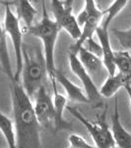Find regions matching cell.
<instances>
[{
	"label": "cell",
	"mask_w": 131,
	"mask_h": 148,
	"mask_svg": "<svg viewBox=\"0 0 131 148\" xmlns=\"http://www.w3.org/2000/svg\"><path fill=\"white\" fill-rule=\"evenodd\" d=\"M0 132L6 140L8 148H17L14 121L1 112H0Z\"/></svg>",
	"instance_id": "17"
},
{
	"label": "cell",
	"mask_w": 131,
	"mask_h": 148,
	"mask_svg": "<svg viewBox=\"0 0 131 148\" xmlns=\"http://www.w3.org/2000/svg\"><path fill=\"white\" fill-rule=\"evenodd\" d=\"M131 84V74H126L117 71L114 75H108L100 88V94L104 98H111L119 91L120 88Z\"/></svg>",
	"instance_id": "13"
},
{
	"label": "cell",
	"mask_w": 131,
	"mask_h": 148,
	"mask_svg": "<svg viewBox=\"0 0 131 148\" xmlns=\"http://www.w3.org/2000/svg\"><path fill=\"white\" fill-rule=\"evenodd\" d=\"M124 89L126 93H127L128 97H129V101H130V104H131V84H127L124 86Z\"/></svg>",
	"instance_id": "24"
},
{
	"label": "cell",
	"mask_w": 131,
	"mask_h": 148,
	"mask_svg": "<svg viewBox=\"0 0 131 148\" xmlns=\"http://www.w3.org/2000/svg\"><path fill=\"white\" fill-rule=\"evenodd\" d=\"M11 7L13 6L17 13L19 21H22L28 29L34 25V21L38 14V10L32 4L30 0H12L7 1Z\"/></svg>",
	"instance_id": "14"
},
{
	"label": "cell",
	"mask_w": 131,
	"mask_h": 148,
	"mask_svg": "<svg viewBox=\"0 0 131 148\" xmlns=\"http://www.w3.org/2000/svg\"><path fill=\"white\" fill-rule=\"evenodd\" d=\"M66 109L68 110L69 113L72 114L75 119H77L85 126V128L89 132V134L91 135L93 140H94L95 145L98 148H113L115 146L113 134H111V130L106 121L108 107L106 106V109L103 112V114L98 116V120L96 121L88 120L86 116H83L75 108L67 106Z\"/></svg>",
	"instance_id": "4"
},
{
	"label": "cell",
	"mask_w": 131,
	"mask_h": 148,
	"mask_svg": "<svg viewBox=\"0 0 131 148\" xmlns=\"http://www.w3.org/2000/svg\"><path fill=\"white\" fill-rule=\"evenodd\" d=\"M51 12L56 24L60 30H64L73 40H78L82 35V29L77 19L72 13V9L67 8L63 0H50Z\"/></svg>",
	"instance_id": "7"
},
{
	"label": "cell",
	"mask_w": 131,
	"mask_h": 148,
	"mask_svg": "<svg viewBox=\"0 0 131 148\" xmlns=\"http://www.w3.org/2000/svg\"><path fill=\"white\" fill-rule=\"evenodd\" d=\"M34 109L40 125L46 130L55 131L56 119L53 100L46 89V85L42 86L35 94Z\"/></svg>",
	"instance_id": "6"
},
{
	"label": "cell",
	"mask_w": 131,
	"mask_h": 148,
	"mask_svg": "<svg viewBox=\"0 0 131 148\" xmlns=\"http://www.w3.org/2000/svg\"><path fill=\"white\" fill-rule=\"evenodd\" d=\"M2 3L5 5V14H4L3 27L6 35L10 38L12 45H13L14 53H15L16 60V71L14 73V78L20 81L21 71L23 65V56H22V47H23V32L21 27L20 21L14 12L12 11L11 6L8 2L4 1Z\"/></svg>",
	"instance_id": "5"
},
{
	"label": "cell",
	"mask_w": 131,
	"mask_h": 148,
	"mask_svg": "<svg viewBox=\"0 0 131 148\" xmlns=\"http://www.w3.org/2000/svg\"><path fill=\"white\" fill-rule=\"evenodd\" d=\"M68 148H75V147H73V146H71V145H70V146H69Z\"/></svg>",
	"instance_id": "25"
},
{
	"label": "cell",
	"mask_w": 131,
	"mask_h": 148,
	"mask_svg": "<svg viewBox=\"0 0 131 148\" xmlns=\"http://www.w3.org/2000/svg\"><path fill=\"white\" fill-rule=\"evenodd\" d=\"M113 148H116V147H115V146H114V147H113Z\"/></svg>",
	"instance_id": "26"
},
{
	"label": "cell",
	"mask_w": 131,
	"mask_h": 148,
	"mask_svg": "<svg viewBox=\"0 0 131 148\" xmlns=\"http://www.w3.org/2000/svg\"><path fill=\"white\" fill-rule=\"evenodd\" d=\"M0 66L9 80L14 79V72L12 69L8 47H7L6 33L3 24L1 23V19H0Z\"/></svg>",
	"instance_id": "16"
},
{
	"label": "cell",
	"mask_w": 131,
	"mask_h": 148,
	"mask_svg": "<svg viewBox=\"0 0 131 148\" xmlns=\"http://www.w3.org/2000/svg\"><path fill=\"white\" fill-rule=\"evenodd\" d=\"M7 148H8V147H7Z\"/></svg>",
	"instance_id": "27"
},
{
	"label": "cell",
	"mask_w": 131,
	"mask_h": 148,
	"mask_svg": "<svg viewBox=\"0 0 131 148\" xmlns=\"http://www.w3.org/2000/svg\"><path fill=\"white\" fill-rule=\"evenodd\" d=\"M40 3H42V16L48 15V13H47V8H46V0H40Z\"/></svg>",
	"instance_id": "22"
},
{
	"label": "cell",
	"mask_w": 131,
	"mask_h": 148,
	"mask_svg": "<svg viewBox=\"0 0 131 148\" xmlns=\"http://www.w3.org/2000/svg\"><path fill=\"white\" fill-rule=\"evenodd\" d=\"M97 37L99 39V44L102 49V59L106 72L108 75H114L116 71L115 62H114V51L113 49L109 40L108 28L104 27L101 24L96 30Z\"/></svg>",
	"instance_id": "9"
},
{
	"label": "cell",
	"mask_w": 131,
	"mask_h": 148,
	"mask_svg": "<svg viewBox=\"0 0 131 148\" xmlns=\"http://www.w3.org/2000/svg\"><path fill=\"white\" fill-rule=\"evenodd\" d=\"M77 56L81 63L83 64V66L92 77L101 75V74L104 73V70L106 71V69L104 65L103 59L100 57V56L89 51L84 46L78 49Z\"/></svg>",
	"instance_id": "11"
},
{
	"label": "cell",
	"mask_w": 131,
	"mask_h": 148,
	"mask_svg": "<svg viewBox=\"0 0 131 148\" xmlns=\"http://www.w3.org/2000/svg\"><path fill=\"white\" fill-rule=\"evenodd\" d=\"M10 81V94L17 148H40V125L32 99L20 81Z\"/></svg>",
	"instance_id": "1"
},
{
	"label": "cell",
	"mask_w": 131,
	"mask_h": 148,
	"mask_svg": "<svg viewBox=\"0 0 131 148\" xmlns=\"http://www.w3.org/2000/svg\"><path fill=\"white\" fill-rule=\"evenodd\" d=\"M114 62L117 71L131 74V56L127 51H114Z\"/></svg>",
	"instance_id": "19"
},
{
	"label": "cell",
	"mask_w": 131,
	"mask_h": 148,
	"mask_svg": "<svg viewBox=\"0 0 131 148\" xmlns=\"http://www.w3.org/2000/svg\"><path fill=\"white\" fill-rule=\"evenodd\" d=\"M73 2H74V0H63V3L64 5H65L67 8L69 9H72L73 7Z\"/></svg>",
	"instance_id": "23"
},
{
	"label": "cell",
	"mask_w": 131,
	"mask_h": 148,
	"mask_svg": "<svg viewBox=\"0 0 131 148\" xmlns=\"http://www.w3.org/2000/svg\"><path fill=\"white\" fill-rule=\"evenodd\" d=\"M28 32L42 42L48 79L51 83V87L57 86L55 80V71L57 69L55 66V46L60 32L58 25L48 15H46L42 16L39 23L29 28Z\"/></svg>",
	"instance_id": "3"
},
{
	"label": "cell",
	"mask_w": 131,
	"mask_h": 148,
	"mask_svg": "<svg viewBox=\"0 0 131 148\" xmlns=\"http://www.w3.org/2000/svg\"><path fill=\"white\" fill-rule=\"evenodd\" d=\"M113 33L123 49L126 51H131V26L127 30L113 29Z\"/></svg>",
	"instance_id": "20"
},
{
	"label": "cell",
	"mask_w": 131,
	"mask_h": 148,
	"mask_svg": "<svg viewBox=\"0 0 131 148\" xmlns=\"http://www.w3.org/2000/svg\"><path fill=\"white\" fill-rule=\"evenodd\" d=\"M68 59L71 70L74 73V75L77 76L78 79L81 81V83H82L83 89H84L86 96L89 99L90 104L100 105V102H101L102 99V96L100 94V89H98L94 80H93V77L86 70L85 67L83 66V64L81 63V61L78 58V56L75 52L69 51Z\"/></svg>",
	"instance_id": "8"
},
{
	"label": "cell",
	"mask_w": 131,
	"mask_h": 148,
	"mask_svg": "<svg viewBox=\"0 0 131 148\" xmlns=\"http://www.w3.org/2000/svg\"><path fill=\"white\" fill-rule=\"evenodd\" d=\"M129 0H113V3L109 5L108 8L104 10V21L101 24L104 27L108 28L109 24L113 21V19L120 13L125 6L127 5Z\"/></svg>",
	"instance_id": "18"
},
{
	"label": "cell",
	"mask_w": 131,
	"mask_h": 148,
	"mask_svg": "<svg viewBox=\"0 0 131 148\" xmlns=\"http://www.w3.org/2000/svg\"><path fill=\"white\" fill-rule=\"evenodd\" d=\"M23 65L21 71L22 86L30 98H34L42 86L46 85L48 78L46 59L40 45H26L22 47Z\"/></svg>",
	"instance_id": "2"
},
{
	"label": "cell",
	"mask_w": 131,
	"mask_h": 148,
	"mask_svg": "<svg viewBox=\"0 0 131 148\" xmlns=\"http://www.w3.org/2000/svg\"><path fill=\"white\" fill-rule=\"evenodd\" d=\"M119 110H118V100L115 98L113 114L111 116V134L116 144V148H131V133L127 131L122 125L120 121Z\"/></svg>",
	"instance_id": "10"
},
{
	"label": "cell",
	"mask_w": 131,
	"mask_h": 148,
	"mask_svg": "<svg viewBox=\"0 0 131 148\" xmlns=\"http://www.w3.org/2000/svg\"><path fill=\"white\" fill-rule=\"evenodd\" d=\"M55 80L56 82H58L62 86V88L66 93V97L70 101L75 103H83V104H90V101L86 96L84 90L81 89L75 83H73L59 69H56L55 71Z\"/></svg>",
	"instance_id": "12"
},
{
	"label": "cell",
	"mask_w": 131,
	"mask_h": 148,
	"mask_svg": "<svg viewBox=\"0 0 131 148\" xmlns=\"http://www.w3.org/2000/svg\"><path fill=\"white\" fill-rule=\"evenodd\" d=\"M68 141L71 146L75 148H98L96 145L90 144L84 137L76 133H73L68 137Z\"/></svg>",
	"instance_id": "21"
},
{
	"label": "cell",
	"mask_w": 131,
	"mask_h": 148,
	"mask_svg": "<svg viewBox=\"0 0 131 148\" xmlns=\"http://www.w3.org/2000/svg\"><path fill=\"white\" fill-rule=\"evenodd\" d=\"M53 90V105L55 110V119H56V126L55 131L60 130H71L72 125L70 123H68L66 120H64V110L67 108V97L65 95L59 93L57 87L52 88Z\"/></svg>",
	"instance_id": "15"
}]
</instances>
